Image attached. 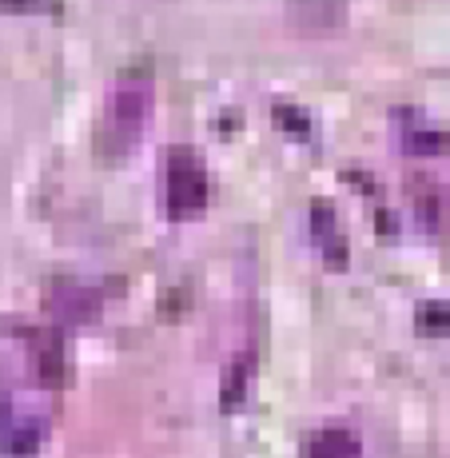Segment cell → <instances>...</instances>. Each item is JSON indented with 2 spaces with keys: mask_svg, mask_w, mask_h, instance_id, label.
Listing matches in <instances>:
<instances>
[{
  "mask_svg": "<svg viewBox=\"0 0 450 458\" xmlns=\"http://www.w3.org/2000/svg\"><path fill=\"white\" fill-rule=\"evenodd\" d=\"M152 100L156 88L148 72H123L120 84L112 88L108 100V120H104V148L108 152H123L140 140V131L148 128V116H152Z\"/></svg>",
  "mask_w": 450,
  "mask_h": 458,
  "instance_id": "6da1fadb",
  "label": "cell"
},
{
  "mask_svg": "<svg viewBox=\"0 0 450 458\" xmlns=\"http://www.w3.org/2000/svg\"><path fill=\"white\" fill-rule=\"evenodd\" d=\"M211 180L196 148H172L164 160V204L172 219H191L208 208Z\"/></svg>",
  "mask_w": 450,
  "mask_h": 458,
  "instance_id": "7a4b0ae2",
  "label": "cell"
},
{
  "mask_svg": "<svg viewBox=\"0 0 450 458\" xmlns=\"http://www.w3.org/2000/svg\"><path fill=\"white\" fill-rule=\"evenodd\" d=\"M44 303L60 323H92L104 307V295L100 287L84 284V279H52Z\"/></svg>",
  "mask_w": 450,
  "mask_h": 458,
  "instance_id": "3957f363",
  "label": "cell"
},
{
  "mask_svg": "<svg viewBox=\"0 0 450 458\" xmlns=\"http://www.w3.org/2000/svg\"><path fill=\"white\" fill-rule=\"evenodd\" d=\"M32 363H37V375L48 386H60L68 375V359H64V339L52 327H37L32 331Z\"/></svg>",
  "mask_w": 450,
  "mask_h": 458,
  "instance_id": "277c9868",
  "label": "cell"
},
{
  "mask_svg": "<svg viewBox=\"0 0 450 458\" xmlns=\"http://www.w3.org/2000/svg\"><path fill=\"white\" fill-rule=\"evenodd\" d=\"M311 232H315V243H319L323 259H331L335 267H343V263H347V235H343L335 208L323 204V199L311 204Z\"/></svg>",
  "mask_w": 450,
  "mask_h": 458,
  "instance_id": "5b68a950",
  "label": "cell"
},
{
  "mask_svg": "<svg viewBox=\"0 0 450 458\" xmlns=\"http://www.w3.org/2000/svg\"><path fill=\"white\" fill-rule=\"evenodd\" d=\"M359 454H363V446H359L355 430H347V427L315 430L303 446V458H359Z\"/></svg>",
  "mask_w": 450,
  "mask_h": 458,
  "instance_id": "8992f818",
  "label": "cell"
},
{
  "mask_svg": "<svg viewBox=\"0 0 450 458\" xmlns=\"http://www.w3.org/2000/svg\"><path fill=\"white\" fill-rule=\"evenodd\" d=\"M44 443V422L40 419H13L4 422V454L8 458H32Z\"/></svg>",
  "mask_w": 450,
  "mask_h": 458,
  "instance_id": "52a82bcc",
  "label": "cell"
},
{
  "mask_svg": "<svg viewBox=\"0 0 450 458\" xmlns=\"http://www.w3.org/2000/svg\"><path fill=\"white\" fill-rule=\"evenodd\" d=\"M414 211H419V219L430 227V232H438V227L446 224V216H450V204H446V196L435 188V183H422V196L414 199Z\"/></svg>",
  "mask_w": 450,
  "mask_h": 458,
  "instance_id": "ba28073f",
  "label": "cell"
},
{
  "mask_svg": "<svg viewBox=\"0 0 450 458\" xmlns=\"http://www.w3.org/2000/svg\"><path fill=\"white\" fill-rule=\"evenodd\" d=\"M414 323H419L422 335L446 339L450 335V303H443V299H427V303L419 307V315H414Z\"/></svg>",
  "mask_w": 450,
  "mask_h": 458,
  "instance_id": "9c48e42d",
  "label": "cell"
},
{
  "mask_svg": "<svg viewBox=\"0 0 450 458\" xmlns=\"http://www.w3.org/2000/svg\"><path fill=\"white\" fill-rule=\"evenodd\" d=\"M247 378H251V359L240 355L224 375V407H240L243 391H247Z\"/></svg>",
  "mask_w": 450,
  "mask_h": 458,
  "instance_id": "30bf717a",
  "label": "cell"
},
{
  "mask_svg": "<svg viewBox=\"0 0 450 458\" xmlns=\"http://www.w3.org/2000/svg\"><path fill=\"white\" fill-rule=\"evenodd\" d=\"M403 148H407L411 156H438V152H446V148H450V136H443V131L414 128V131H407Z\"/></svg>",
  "mask_w": 450,
  "mask_h": 458,
  "instance_id": "8fae6325",
  "label": "cell"
},
{
  "mask_svg": "<svg viewBox=\"0 0 450 458\" xmlns=\"http://www.w3.org/2000/svg\"><path fill=\"white\" fill-rule=\"evenodd\" d=\"M276 120H279V124H284V128H295V131H299V140H303L307 131H311V124H307V116H303V112H295V108L287 112V104H279V108H276Z\"/></svg>",
  "mask_w": 450,
  "mask_h": 458,
  "instance_id": "7c38bea8",
  "label": "cell"
},
{
  "mask_svg": "<svg viewBox=\"0 0 450 458\" xmlns=\"http://www.w3.org/2000/svg\"><path fill=\"white\" fill-rule=\"evenodd\" d=\"M8 422V391H4V375H0V427Z\"/></svg>",
  "mask_w": 450,
  "mask_h": 458,
  "instance_id": "4fadbf2b",
  "label": "cell"
},
{
  "mask_svg": "<svg viewBox=\"0 0 450 458\" xmlns=\"http://www.w3.org/2000/svg\"><path fill=\"white\" fill-rule=\"evenodd\" d=\"M0 4H4V8H29L32 0H0Z\"/></svg>",
  "mask_w": 450,
  "mask_h": 458,
  "instance_id": "5bb4252c",
  "label": "cell"
}]
</instances>
